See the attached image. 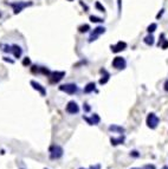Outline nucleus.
Instances as JSON below:
<instances>
[{"label": "nucleus", "mask_w": 168, "mask_h": 169, "mask_svg": "<svg viewBox=\"0 0 168 169\" xmlns=\"http://www.w3.org/2000/svg\"><path fill=\"white\" fill-rule=\"evenodd\" d=\"M162 169H168V166H165V167H162Z\"/></svg>", "instance_id": "31"}, {"label": "nucleus", "mask_w": 168, "mask_h": 169, "mask_svg": "<svg viewBox=\"0 0 168 169\" xmlns=\"http://www.w3.org/2000/svg\"><path fill=\"white\" fill-rule=\"evenodd\" d=\"M101 72H103V74H104V76H103V77L99 79V84L103 85V84H105V83L109 81V77H110V75H109V74H108L105 70H101Z\"/></svg>", "instance_id": "16"}, {"label": "nucleus", "mask_w": 168, "mask_h": 169, "mask_svg": "<svg viewBox=\"0 0 168 169\" xmlns=\"http://www.w3.org/2000/svg\"><path fill=\"white\" fill-rule=\"evenodd\" d=\"M23 65H24V66H30V65H31V59H30L28 57H25V58L23 59Z\"/></svg>", "instance_id": "21"}, {"label": "nucleus", "mask_w": 168, "mask_h": 169, "mask_svg": "<svg viewBox=\"0 0 168 169\" xmlns=\"http://www.w3.org/2000/svg\"><path fill=\"white\" fill-rule=\"evenodd\" d=\"M130 156L139 157V156H140V154H139V152H136V150H133V152H130Z\"/></svg>", "instance_id": "25"}, {"label": "nucleus", "mask_w": 168, "mask_h": 169, "mask_svg": "<svg viewBox=\"0 0 168 169\" xmlns=\"http://www.w3.org/2000/svg\"><path fill=\"white\" fill-rule=\"evenodd\" d=\"M131 169H140V168H131Z\"/></svg>", "instance_id": "32"}, {"label": "nucleus", "mask_w": 168, "mask_h": 169, "mask_svg": "<svg viewBox=\"0 0 168 169\" xmlns=\"http://www.w3.org/2000/svg\"><path fill=\"white\" fill-rule=\"evenodd\" d=\"M162 13H164V9H161V12H160V13H159V14L156 15V19H159V18H160V17L162 15Z\"/></svg>", "instance_id": "29"}, {"label": "nucleus", "mask_w": 168, "mask_h": 169, "mask_svg": "<svg viewBox=\"0 0 168 169\" xmlns=\"http://www.w3.org/2000/svg\"><path fill=\"white\" fill-rule=\"evenodd\" d=\"M142 169H156V168H155L154 165H146Z\"/></svg>", "instance_id": "26"}, {"label": "nucleus", "mask_w": 168, "mask_h": 169, "mask_svg": "<svg viewBox=\"0 0 168 169\" xmlns=\"http://www.w3.org/2000/svg\"><path fill=\"white\" fill-rule=\"evenodd\" d=\"M146 123H147V127H148V128L155 129V128L159 125V123H160V118H159L154 112H150V114H148V116H147Z\"/></svg>", "instance_id": "2"}, {"label": "nucleus", "mask_w": 168, "mask_h": 169, "mask_svg": "<svg viewBox=\"0 0 168 169\" xmlns=\"http://www.w3.org/2000/svg\"><path fill=\"white\" fill-rule=\"evenodd\" d=\"M160 46H161V49L166 50V49H167V47H168V40H166V39H165V40L162 42V44H161Z\"/></svg>", "instance_id": "24"}, {"label": "nucleus", "mask_w": 168, "mask_h": 169, "mask_svg": "<svg viewBox=\"0 0 168 169\" xmlns=\"http://www.w3.org/2000/svg\"><path fill=\"white\" fill-rule=\"evenodd\" d=\"M89 30H90V26H89L88 24H84V25L78 27V31H80L81 33H85V32H88Z\"/></svg>", "instance_id": "18"}, {"label": "nucleus", "mask_w": 168, "mask_h": 169, "mask_svg": "<svg viewBox=\"0 0 168 169\" xmlns=\"http://www.w3.org/2000/svg\"><path fill=\"white\" fill-rule=\"evenodd\" d=\"M31 71H32L33 74H36V72H40V66L33 65V66H32V69H31Z\"/></svg>", "instance_id": "23"}, {"label": "nucleus", "mask_w": 168, "mask_h": 169, "mask_svg": "<svg viewBox=\"0 0 168 169\" xmlns=\"http://www.w3.org/2000/svg\"><path fill=\"white\" fill-rule=\"evenodd\" d=\"M145 43L147 44V45H149V46H152L153 44H154V37L149 33V36H147L146 38H145Z\"/></svg>", "instance_id": "17"}, {"label": "nucleus", "mask_w": 168, "mask_h": 169, "mask_svg": "<svg viewBox=\"0 0 168 169\" xmlns=\"http://www.w3.org/2000/svg\"><path fill=\"white\" fill-rule=\"evenodd\" d=\"M65 110H66V112H69V114H71V115H75V114H78L80 106H78V104H77L75 101H70V102L66 104Z\"/></svg>", "instance_id": "8"}, {"label": "nucleus", "mask_w": 168, "mask_h": 169, "mask_svg": "<svg viewBox=\"0 0 168 169\" xmlns=\"http://www.w3.org/2000/svg\"><path fill=\"white\" fill-rule=\"evenodd\" d=\"M0 17H1V13H0Z\"/></svg>", "instance_id": "34"}, {"label": "nucleus", "mask_w": 168, "mask_h": 169, "mask_svg": "<svg viewBox=\"0 0 168 169\" xmlns=\"http://www.w3.org/2000/svg\"><path fill=\"white\" fill-rule=\"evenodd\" d=\"M69 1H72V0H69Z\"/></svg>", "instance_id": "35"}, {"label": "nucleus", "mask_w": 168, "mask_h": 169, "mask_svg": "<svg viewBox=\"0 0 168 169\" xmlns=\"http://www.w3.org/2000/svg\"><path fill=\"white\" fill-rule=\"evenodd\" d=\"M59 90L61 91H64L69 95H75L77 91H78V87L77 85L74 84V83H68V84H63L59 86Z\"/></svg>", "instance_id": "4"}, {"label": "nucleus", "mask_w": 168, "mask_h": 169, "mask_svg": "<svg viewBox=\"0 0 168 169\" xmlns=\"http://www.w3.org/2000/svg\"><path fill=\"white\" fill-rule=\"evenodd\" d=\"M109 130L112 131V133H118V134H124L126 129L123 127H120V125H116V124H112L109 127Z\"/></svg>", "instance_id": "13"}, {"label": "nucleus", "mask_w": 168, "mask_h": 169, "mask_svg": "<svg viewBox=\"0 0 168 169\" xmlns=\"http://www.w3.org/2000/svg\"><path fill=\"white\" fill-rule=\"evenodd\" d=\"M4 60H5V62H8V63H11V64L13 63V60H12V59H8L7 57H4Z\"/></svg>", "instance_id": "28"}, {"label": "nucleus", "mask_w": 168, "mask_h": 169, "mask_svg": "<svg viewBox=\"0 0 168 169\" xmlns=\"http://www.w3.org/2000/svg\"><path fill=\"white\" fill-rule=\"evenodd\" d=\"M95 6H96V8H97V9H99V11H101V12H104V11H105V8H104V6H102V5H101V2H99V1H97V2H96V5H95Z\"/></svg>", "instance_id": "22"}, {"label": "nucleus", "mask_w": 168, "mask_h": 169, "mask_svg": "<svg viewBox=\"0 0 168 169\" xmlns=\"http://www.w3.org/2000/svg\"><path fill=\"white\" fill-rule=\"evenodd\" d=\"M156 27H158V25H156V24H150V25L147 27V31H148V33H153V32L156 30Z\"/></svg>", "instance_id": "20"}, {"label": "nucleus", "mask_w": 168, "mask_h": 169, "mask_svg": "<svg viewBox=\"0 0 168 169\" xmlns=\"http://www.w3.org/2000/svg\"><path fill=\"white\" fill-rule=\"evenodd\" d=\"M165 90H166V91H168V79L165 82Z\"/></svg>", "instance_id": "30"}, {"label": "nucleus", "mask_w": 168, "mask_h": 169, "mask_svg": "<svg viewBox=\"0 0 168 169\" xmlns=\"http://www.w3.org/2000/svg\"><path fill=\"white\" fill-rule=\"evenodd\" d=\"M83 109H84V110H85V111H90V106H89L88 104H84Z\"/></svg>", "instance_id": "27"}, {"label": "nucleus", "mask_w": 168, "mask_h": 169, "mask_svg": "<svg viewBox=\"0 0 168 169\" xmlns=\"http://www.w3.org/2000/svg\"><path fill=\"white\" fill-rule=\"evenodd\" d=\"M31 85H32V87H33L34 90L39 91L42 96H46V89H45L44 86H42L39 83H37L36 81H31Z\"/></svg>", "instance_id": "12"}, {"label": "nucleus", "mask_w": 168, "mask_h": 169, "mask_svg": "<svg viewBox=\"0 0 168 169\" xmlns=\"http://www.w3.org/2000/svg\"><path fill=\"white\" fill-rule=\"evenodd\" d=\"M110 142H111V144H112V146L122 144V143L124 142V136H120L118 138H114V137H111V138H110Z\"/></svg>", "instance_id": "14"}, {"label": "nucleus", "mask_w": 168, "mask_h": 169, "mask_svg": "<svg viewBox=\"0 0 168 169\" xmlns=\"http://www.w3.org/2000/svg\"><path fill=\"white\" fill-rule=\"evenodd\" d=\"M31 5H32V2H31V1H30V2L18 1V2H13V4H11V6L13 7V12H14V14L20 13V12L23 11V8H25V7H27V6H31Z\"/></svg>", "instance_id": "5"}, {"label": "nucleus", "mask_w": 168, "mask_h": 169, "mask_svg": "<svg viewBox=\"0 0 168 169\" xmlns=\"http://www.w3.org/2000/svg\"><path fill=\"white\" fill-rule=\"evenodd\" d=\"M83 119L89 124V125H96V124H98L99 123V121H101V118H99V116L97 115V114H93L91 117H86V116H83Z\"/></svg>", "instance_id": "9"}, {"label": "nucleus", "mask_w": 168, "mask_h": 169, "mask_svg": "<svg viewBox=\"0 0 168 169\" xmlns=\"http://www.w3.org/2000/svg\"><path fill=\"white\" fill-rule=\"evenodd\" d=\"M127 49V44L124 42H118L116 45H111V51L114 53H117V52H121L123 50Z\"/></svg>", "instance_id": "10"}, {"label": "nucleus", "mask_w": 168, "mask_h": 169, "mask_svg": "<svg viewBox=\"0 0 168 169\" xmlns=\"http://www.w3.org/2000/svg\"><path fill=\"white\" fill-rule=\"evenodd\" d=\"M80 169H85V168H80Z\"/></svg>", "instance_id": "33"}, {"label": "nucleus", "mask_w": 168, "mask_h": 169, "mask_svg": "<svg viewBox=\"0 0 168 169\" xmlns=\"http://www.w3.org/2000/svg\"><path fill=\"white\" fill-rule=\"evenodd\" d=\"M11 52L13 53V56H14L15 58H20L21 55H23V49H21L19 45L13 44V45H11Z\"/></svg>", "instance_id": "11"}, {"label": "nucleus", "mask_w": 168, "mask_h": 169, "mask_svg": "<svg viewBox=\"0 0 168 169\" xmlns=\"http://www.w3.org/2000/svg\"><path fill=\"white\" fill-rule=\"evenodd\" d=\"M63 148L61 146H57V144H53L50 147V159L51 160H58L63 156Z\"/></svg>", "instance_id": "1"}, {"label": "nucleus", "mask_w": 168, "mask_h": 169, "mask_svg": "<svg viewBox=\"0 0 168 169\" xmlns=\"http://www.w3.org/2000/svg\"><path fill=\"white\" fill-rule=\"evenodd\" d=\"M64 76H65V72H64V71H53V72H51L50 76H49L50 83H52V84L59 83V82L63 79Z\"/></svg>", "instance_id": "3"}, {"label": "nucleus", "mask_w": 168, "mask_h": 169, "mask_svg": "<svg viewBox=\"0 0 168 169\" xmlns=\"http://www.w3.org/2000/svg\"><path fill=\"white\" fill-rule=\"evenodd\" d=\"M90 21H92V23H103V19L98 18L96 15H90Z\"/></svg>", "instance_id": "19"}, {"label": "nucleus", "mask_w": 168, "mask_h": 169, "mask_svg": "<svg viewBox=\"0 0 168 169\" xmlns=\"http://www.w3.org/2000/svg\"><path fill=\"white\" fill-rule=\"evenodd\" d=\"M95 89H96V84H95L93 82H91V83H88L86 86L84 87V92H85V93H90V92H92Z\"/></svg>", "instance_id": "15"}, {"label": "nucleus", "mask_w": 168, "mask_h": 169, "mask_svg": "<svg viewBox=\"0 0 168 169\" xmlns=\"http://www.w3.org/2000/svg\"><path fill=\"white\" fill-rule=\"evenodd\" d=\"M105 32V28L103 27V26H98V27H96L92 32H91V34H90V37H89V43H92V42H95L101 34H103Z\"/></svg>", "instance_id": "6"}, {"label": "nucleus", "mask_w": 168, "mask_h": 169, "mask_svg": "<svg viewBox=\"0 0 168 169\" xmlns=\"http://www.w3.org/2000/svg\"><path fill=\"white\" fill-rule=\"evenodd\" d=\"M126 65H127V62L124 58L122 57H115L114 60H112V68L117 69V70H123L126 69Z\"/></svg>", "instance_id": "7"}]
</instances>
